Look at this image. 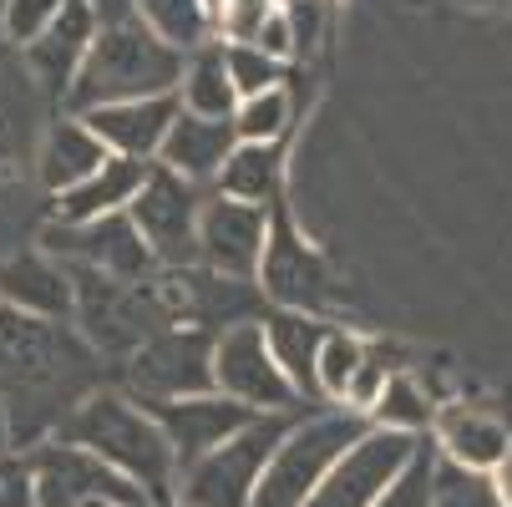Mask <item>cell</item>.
I'll return each instance as SVG.
<instances>
[{
    "instance_id": "obj_1",
    "label": "cell",
    "mask_w": 512,
    "mask_h": 507,
    "mask_svg": "<svg viewBox=\"0 0 512 507\" xmlns=\"http://www.w3.org/2000/svg\"><path fill=\"white\" fill-rule=\"evenodd\" d=\"M102 386V355L66 320H36L0 305V406L11 447H41Z\"/></svg>"
},
{
    "instance_id": "obj_2",
    "label": "cell",
    "mask_w": 512,
    "mask_h": 507,
    "mask_svg": "<svg viewBox=\"0 0 512 507\" xmlns=\"http://www.w3.org/2000/svg\"><path fill=\"white\" fill-rule=\"evenodd\" d=\"M92 6V46L82 71L66 87V117H82L92 107L112 102H142V97H173L183 82V56L163 46L148 21L137 16L132 0H87Z\"/></svg>"
},
{
    "instance_id": "obj_3",
    "label": "cell",
    "mask_w": 512,
    "mask_h": 507,
    "mask_svg": "<svg viewBox=\"0 0 512 507\" xmlns=\"http://www.w3.org/2000/svg\"><path fill=\"white\" fill-rule=\"evenodd\" d=\"M51 437L71 442V447H87L92 457H102L107 467L132 477L142 492L153 497V507L173 497L178 457H173V447L163 437V426L142 411L132 396H122V391L97 386L87 401L71 406V416L51 431Z\"/></svg>"
},
{
    "instance_id": "obj_4",
    "label": "cell",
    "mask_w": 512,
    "mask_h": 507,
    "mask_svg": "<svg viewBox=\"0 0 512 507\" xmlns=\"http://www.w3.org/2000/svg\"><path fill=\"white\" fill-rule=\"evenodd\" d=\"M371 431V421L355 416V411H315V416H295V426L284 431V442L274 447L254 502L249 507H305L310 492L325 482V472Z\"/></svg>"
},
{
    "instance_id": "obj_5",
    "label": "cell",
    "mask_w": 512,
    "mask_h": 507,
    "mask_svg": "<svg viewBox=\"0 0 512 507\" xmlns=\"http://www.w3.org/2000/svg\"><path fill=\"white\" fill-rule=\"evenodd\" d=\"M300 411L289 416H254L244 431H234V437L224 447H213L208 457L178 467V482H173V497L178 507H249L254 502V487L274 457V447L284 442V431L295 426Z\"/></svg>"
},
{
    "instance_id": "obj_6",
    "label": "cell",
    "mask_w": 512,
    "mask_h": 507,
    "mask_svg": "<svg viewBox=\"0 0 512 507\" xmlns=\"http://www.w3.org/2000/svg\"><path fill=\"white\" fill-rule=\"evenodd\" d=\"M213 391V335L193 325L158 330L122 360V396L137 406H163Z\"/></svg>"
},
{
    "instance_id": "obj_7",
    "label": "cell",
    "mask_w": 512,
    "mask_h": 507,
    "mask_svg": "<svg viewBox=\"0 0 512 507\" xmlns=\"http://www.w3.org/2000/svg\"><path fill=\"white\" fill-rule=\"evenodd\" d=\"M26 467H31L36 507H153V497L132 477H122L117 467H107L87 447H71L56 437L31 447Z\"/></svg>"
},
{
    "instance_id": "obj_8",
    "label": "cell",
    "mask_w": 512,
    "mask_h": 507,
    "mask_svg": "<svg viewBox=\"0 0 512 507\" xmlns=\"http://www.w3.org/2000/svg\"><path fill=\"white\" fill-rule=\"evenodd\" d=\"M203 198H208V188L168 173L163 163L148 168L137 198L127 203V219L142 234V244H148L158 269H193L198 264V213H203Z\"/></svg>"
},
{
    "instance_id": "obj_9",
    "label": "cell",
    "mask_w": 512,
    "mask_h": 507,
    "mask_svg": "<svg viewBox=\"0 0 512 507\" xmlns=\"http://www.w3.org/2000/svg\"><path fill=\"white\" fill-rule=\"evenodd\" d=\"M213 391L239 401V406H249L254 416L305 411L295 386H289L284 371L274 366L259 320H244V325H229V330L213 335Z\"/></svg>"
},
{
    "instance_id": "obj_10",
    "label": "cell",
    "mask_w": 512,
    "mask_h": 507,
    "mask_svg": "<svg viewBox=\"0 0 512 507\" xmlns=\"http://www.w3.org/2000/svg\"><path fill=\"white\" fill-rule=\"evenodd\" d=\"M254 289L289 315H315V310L330 305V269L315 249H305V239L289 224L284 203H269V239H264Z\"/></svg>"
},
{
    "instance_id": "obj_11",
    "label": "cell",
    "mask_w": 512,
    "mask_h": 507,
    "mask_svg": "<svg viewBox=\"0 0 512 507\" xmlns=\"http://www.w3.org/2000/svg\"><path fill=\"white\" fill-rule=\"evenodd\" d=\"M46 254L66 269H92L102 279H153L158 264L142 244V234L132 229L127 213H107V219L92 224H46L41 234Z\"/></svg>"
},
{
    "instance_id": "obj_12",
    "label": "cell",
    "mask_w": 512,
    "mask_h": 507,
    "mask_svg": "<svg viewBox=\"0 0 512 507\" xmlns=\"http://www.w3.org/2000/svg\"><path fill=\"white\" fill-rule=\"evenodd\" d=\"M421 437H406V431H381L371 426L365 437L325 472V482L310 492L305 507H376L381 492L401 477V467L416 457Z\"/></svg>"
},
{
    "instance_id": "obj_13",
    "label": "cell",
    "mask_w": 512,
    "mask_h": 507,
    "mask_svg": "<svg viewBox=\"0 0 512 507\" xmlns=\"http://www.w3.org/2000/svg\"><path fill=\"white\" fill-rule=\"evenodd\" d=\"M264 239H269V208L234 203V198H218V193L203 198V213H198V269L254 284L259 259H264Z\"/></svg>"
},
{
    "instance_id": "obj_14",
    "label": "cell",
    "mask_w": 512,
    "mask_h": 507,
    "mask_svg": "<svg viewBox=\"0 0 512 507\" xmlns=\"http://www.w3.org/2000/svg\"><path fill=\"white\" fill-rule=\"evenodd\" d=\"M142 411H148V416L163 426V437H168L178 467L208 457L213 447H224L234 431H244V426L254 421L249 406H239V401H229V396H218V391L188 396V401H163V406H142Z\"/></svg>"
},
{
    "instance_id": "obj_15",
    "label": "cell",
    "mask_w": 512,
    "mask_h": 507,
    "mask_svg": "<svg viewBox=\"0 0 512 507\" xmlns=\"http://www.w3.org/2000/svg\"><path fill=\"white\" fill-rule=\"evenodd\" d=\"M82 122L92 127V137L112 158L158 163L163 142H168V127L178 122V97H142V102L92 107V112H82Z\"/></svg>"
},
{
    "instance_id": "obj_16",
    "label": "cell",
    "mask_w": 512,
    "mask_h": 507,
    "mask_svg": "<svg viewBox=\"0 0 512 507\" xmlns=\"http://www.w3.org/2000/svg\"><path fill=\"white\" fill-rule=\"evenodd\" d=\"M239 148V132L229 117H193L178 107V122L168 127V142H163V153L158 163L198 188H213L218 168L229 163V153Z\"/></svg>"
},
{
    "instance_id": "obj_17",
    "label": "cell",
    "mask_w": 512,
    "mask_h": 507,
    "mask_svg": "<svg viewBox=\"0 0 512 507\" xmlns=\"http://www.w3.org/2000/svg\"><path fill=\"white\" fill-rule=\"evenodd\" d=\"M0 305L36 315V320H71L77 295H71V274L51 254H16L0 264Z\"/></svg>"
},
{
    "instance_id": "obj_18",
    "label": "cell",
    "mask_w": 512,
    "mask_h": 507,
    "mask_svg": "<svg viewBox=\"0 0 512 507\" xmlns=\"http://www.w3.org/2000/svg\"><path fill=\"white\" fill-rule=\"evenodd\" d=\"M92 31H97V21H92V6H87V0H66V11L26 46L31 77H36L51 97H66L71 77H77L82 61H87Z\"/></svg>"
},
{
    "instance_id": "obj_19",
    "label": "cell",
    "mask_w": 512,
    "mask_h": 507,
    "mask_svg": "<svg viewBox=\"0 0 512 507\" xmlns=\"http://www.w3.org/2000/svg\"><path fill=\"white\" fill-rule=\"evenodd\" d=\"M148 168H153V163L107 158L87 183H77L71 193L51 198V224H92V219H107V213H127V203L137 198Z\"/></svg>"
},
{
    "instance_id": "obj_20",
    "label": "cell",
    "mask_w": 512,
    "mask_h": 507,
    "mask_svg": "<svg viewBox=\"0 0 512 507\" xmlns=\"http://www.w3.org/2000/svg\"><path fill=\"white\" fill-rule=\"evenodd\" d=\"M264 330V345L274 355V366L284 371V381L295 386L300 401H315L320 406V386H315V355H320V340H325V325L315 315H289V310H274L259 320Z\"/></svg>"
},
{
    "instance_id": "obj_21",
    "label": "cell",
    "mask_w": 512,
    "mask_h": 507,
    "mask_svg": "<svg viewBox=\"0 0 512 507\" xmlns=\"http://www.w3.org/2000/svg\"><path fill=\"white\" fill-rule=\"evenodd\" d=\"M431 426H436V442H442V457L452 467H462V472H477L482 477V472H497L512 457L507 431L492 416H482V411L452 406L442 416H431Z\"/></svg>"
},
{
    "instance_id": "obj_22",
    "label": "cell",
    "mask_w": 512,
    "mask_h": 507,
    "mask_svg": "<svg viewBox=\"0 0 512 507\" xmlns=\"http://www.w3.org/2000/svg\"><path fill=\"white\" fill-rule=\"evenodd\" d=\"M112 153L92 137V127L82 117H61L51 132H46V148H41V183L51 198L71 193L77 183H87Z\"/></svg>"
},
{
    "instance_id": "obj_23",
    "label": "cell",
    "mask_w": 512,
    "mask_h": 507,
    "mask_svg": "<svg viewBox=\"0 0 512 507\" xmlns=\"http://www.w3.org/2000/svg\"><path fill=\"white\" fill-rule=\"evenodd\" d=\"M173 97L193 117H234L239 97H234L229 71H224V41H208V46L183 56V82Z\"/></svg>"
},
{
    "instance_id": "obj_24",
    "label": "cell",
    "mask_w": 512,
    "mask_h": 507,
    "mask_svg": "<svg viewBox=\"0 0 512 507\" xmlns=\"http://www.w3.org/2000/svg\"><path fill=\"white\" fill-rule=\"evenodd\" d=\"M279 148H259V142H239L229 153V163L218 168L213 178V193L218 198H234V203H254V208H269L279 203Z\"/></svg>"
},
{
    "instance_id": "obj_25",
    "label": "cell",
    "mask_w": 512,
    "mask_h": 507,
    "mask_svg": "<svg viewBox=\"0 0 512 507\" xmlns=\"http://www.w3.org/2000/svg\"><path fill=\"white\" fill-rule=\"evenodd\" d=\"M132 6H137L142 21H148V31L163 46H173L178 56L213 41V16H208L203 0H132Z\"/></svg>"
},
{
    "instance_id": "obj_26",
    "label": "cell",
    "mask_w": 512,
    "mask_h": 507,
    "mask_svg": "<svg viewBox=\"0 0 512 507\" xmlns=\"http://www.w3.org/2000/svg\"><path fill=\"white\" fill-rule=\"evenodd\" d=\"M234 132L239 142H259V148H279V137L289 132V92L274 87V92H259V97H244L234 107Z\"/></svg>"
},
{
    "instance_id": "obj_27",
    "label": "cell",
    "mask_w": 512,
    "mask_h": 507,
    "mask_svg": "<svg viewBox=\"0 0 512 507\" xmlns=\"http://www.w3.org/2000/svg\"><path fill=\"white\" fill-rule=\"evenodd\" d=\"M431 401L406 381V376H391L386 381V391H381V401H376V411H371V426H381V431H406V437H421V431L431 426Z\"/></svg>"
},
{
    "instance_id": "obj_28",
    "label": "cell",
    "mask_w": 512,
    "mask_h": 507,
    "mask_svg": "<svg viewBox=\"0 0 512 507\" xmlns=\"http://www.w3.org/2000/svg\"><path fill=\"white\" fill-rule=\"evenodd\" d=\"M224 71H229V87L234 97H259V92H274L279 77H284V61L264 56L259 46H239V41H224Z\"/></svg>"
},
{
    "instance_id": "obj_29",
    "label": "cell",
    "mask_w": 512,
    "mask_h": 507,
    "mask_svg": "<svg viewBox=\"0 0 512 507\" xmlns=\"http://www.w3.org/2000/svg\"><path fill=\"white\" fill-rule=\"evenodd\" d=\"M365 345L355 335H340V330H325L320 340V355H315V386H320V401H340L355 366H360Z\"/></svg>"
},
{
    "instance_id": "obj_30",
    "label": "cell",
    "mask_w": 512,
    "mask_h": 507,
    "mask_svg": "<svg viewBox=\"0 0 512 507\" xmlns=\"http://www.w3.org/2000/svg\"><path fill=\"white\" fill-rule=\"evenodd\" d=\"M436 447H416V457L401 467V477L381 492V502L376 507H431V487H436Z\"/></svg>"
},
{
    "instance_id": "obj_31",
    "label": "cell",
    "mask_w": 512,
    "mask_h": 507,
    "mask_svg": "<svg viewBox=\"0 0 512 507\" xmlns=\"http://www.w3.org/2000/svg\"><path fill=\"white\" fill-rule=\"evenodd\" d=\"M431 507H502L492 482L477 472H462L452 462H436V487H431Z\"/></svg>"
},
{
    "instance_id": "obj_32",
    "label": "cell",
    "mask_w": 512,
    "mask_h": 507,
    "mask_svg": "<svg viewBox=\"0 0 512 507\" xmlns=\"http://www.w3.org/2000/svg\"><path fill=\"white\" fill-rule=\"evenodd\" d=\"M66 11V0H6V11H0V26L16 46H31L56 16Z\"/></svg>"
},
{
    "instance_id": "obj_33",
    "label": "cell",
    "mask_w": 512,
    "mask_h": 507,
    "mask_svg": "<svg viewBox=\"0 0 512 507\" xmlns=\"http://www.w3.org/2000/svg\"><path fill=\"white\" fill-rule=\"evenodd\" d=\"M274 16V0H218V11H213V31H224L229 41L239 46H254L259 26Z\"/></svg>"
},
{
    "instance_id": "obj_34",
    "label": "cell",
    "mask_w": 512,
    "mask_h": 507,
    "mask_svg": "<svg viewBox=\"0 0 512 507\" xmlns=\"http://www.w3.org/2000/svg\"><path fill=\"white\" fill-rule=\"evenodd\" d=\"M0 507H36L31 467L21 452H0Z\"/></svg>"
},
{
    "instance_id": "obj_35",
    "label": "cell",
    "mask_w": 512,
    "mask_h": 507,
    "mask_svg": "<svg viewBox=\"0 0 512 507\" xmlns=\"http://www.w3.org/2000/svg\"><path fill=\"white\" fill-rule=\"evenodd\" d=\"M492 492H497V502H502V507H512V457L497 467V482H492Z\"/></svg>"
},
{
    "instance_id": "obj_36",
    "label": "cell",
    "mask_w": 512,
    "mask_h": 507,
    "mask_svg": "<svg viewBox=\"0 0 512 507\" xmlns=\"http://www.w3.org/2000/svg\"><path fill=\"white\" fill-rule=\"evenodd\" d=\"M0 452H11V421H6V406H0Z\"/></svg>"
},
{
    "instance_id": "obj_37",
    "label": "cell",
    "mask_w": 512,
    "mask_h": 507,
    "mask_svg": "<svg viewBox=\"0 0 512 507\" xmlns=\"http://www.w3.org/2000/svg\"><path fill=\"white\" fill-rule=\"evenodd\" d=\"M462 6H502V0H462Z\"/></svg>"
},
{
    "instance_id": "obj_38",
    "label": "cell",
    "mask_w": 512,
    "mask_h": 507,
    "mask_svg": "<svg viewBox=\"0 0 512 507\" xmlns=\"http://www.w3.org/2000/svg\"><path fill=\"white\" fill-rule=\"evenodd\" d=\"M158 507H178V502H158Z\"/></svg>"
},
{
    "instance_id": "obj_39",
    "label": "cell",
    "mask_w": 512,
    "mask_h": 507,
    "mask_svg": "<svg viewBox=\"0 0 512 507\" xmlns=\"http://www.w3.org/2000/svg\"><path fill=\"white\" fill-rule=\"evenodd\" d=\"M0 11H6V0H0Z\"/></svg>"
}]
</instances>
